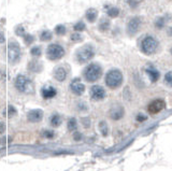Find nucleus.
<instances>
[{
	"mask_svg": "<svg viewBox=\"0 0 172 171\" xmlns=\"http://www.w3.org/2000/svg\"><path fill=\"white\" fill-rule=\"evenodd\" d=\"M140 25H141V20L139 17H132L131 20L128 22L127 31H128V33H129L130 36L136 35L137 31H138L139 28H140Z\"/></svg>",
	"mask_w": 172,
	"mask_h": 171,
	"instance_id": "nucleus-10",
	"label": "nucleus"
},
{
	"mask_svg": "<svg viewBox=\"0 0 172 171\" xmlns=\"http://www.w3.org/2000/svg\"><path fill=\"white\" fill-rule=\"evenodd\" d=\"M140 49L145 55H152L158 49V41L152 36H145L141 41Z\"/></svg>",
	"mask_w": 172,
	"mask_h": 171,
	"instance_id": "nucleus-2",
	"label": "nucleus"
},
{
	"mask_svg": "<svg viewBox=\"0 0 172 171\" xmlns=\"http://www.w3.org/2000/svg\"><path fill=\"white\" fill-rule=\"evenodd\" d=\"M165 82L167 83V85L172 86V71H169V72H167V73H166Z\"/></svg>",
	"mask_w": 172,
	"mask_h": 171,
	"instance_id": "nucleus-29",
	"label": "nucleus"
},
{
	"mask_svg": "<svg viewBox=\"0 0 172 171\" xmlns=\"http://www.w3.org/2000/svg\"><path fill=\"white\" fill-rule=\"evenodd\" d=\"M94 55H95L94 47L90 46V45H86V46L79 50V52L76 53V59L81 64H84V62L90 61L94 57Z\"/></svg>",
	"mask_w": 172,
	"mask_h": 171,
	"instance_id": "nucleus-5",
	"label": "nucleus"
},
{
	"mask_svg": "<svg viewBox=\"0 0 172 171\" xmlns=\"http://www.w3.org/2000/svg\"><path fill=\"white\" fill-rule=\"evenodd\" d=\"M15 87L18 91L25 94H31L34 93V85L31 81L25 76H18L15 81Z\"/></svg>",
	"mask_w": 172,
	"mask_h": 171,
	"instance_id": "nucleus-3",
	"label": "nucleus"
},
{
	"mask_svg": "<svg viewBox=\"0 0 172 171\" xmlns=\"http://www.w3.org/2000/svg\"><path fill=\"white\" fill-rule=\"evenodd\" d=\"M27 118L30 123H38L43 118V111L40 109H35L28 112Z\"/></svg>",
	"mask_w": 172,
	"mask_h": 171,
	"instance_id": "nucleus-11",
	"label": "nucleus"
},
{
	"mask_svg": "<svg viewBox=\"0 0 172 171\" xmlns=\"http://www.w3.org/2000/svg\"><path fill=\"white\" fill-rule=\"evenodd\" d=\"M82 123H83V125H85L86 127L90 126V120H88V118H83Z\"/></svg>",
	"mask_w": 172,
	"mask_h": 171,
	"instance_id": "nucleus-38",
	"label": "nucleus"
},
{
	"mask_svg": "<svg viewBox=\"0 0 172 171\" xmlns=\"http://www.w3.org/2000/svg\"><path fill=\"white\" fill-rule=\"evenodd\" d=\"M66 76H67V72L64 68H57L55 70V79L58 82H63L66 80Z\"/></svg>",
	"mask_w": 172,
	"mask_h": 171,
	"instance_id": "nucleus-16",
	"label": "nucleus"
},
{
	"mask_svg": "<svg viewBox=\"0 0 172 171\" xmlns=\"http://www.w3.org/2000/svg\"><path fill=\"white\" fill-rule=\"evenodd\" d=\"M5 42V37H3L2 33H0V43H3Z\"/></svg>",
	"mask_w": 172,
	"mask_h": 171,
	"instance_id": "nucleus-39",
	"label": "nucleus"
},
{
	"mask_svg": "<svg viewBox=\"0 0 172 171\" xmlns=\"http://www.w3.org/2000/svg\"><path fill=\"white\" fill-rule=\"evenodd\" d=\"M90 97L94 100H102L105 97V91L103 87L99 86V85H94L90 88Z\"/></svg>",
	"mask_w": 172,
	"mask_h": 171,
	"instance_id": "nucleus-9",
	"label": "nucleus"
},
{
	"mask_svg": "<svg viewBox=\"0 0 172 171\" xmlns=\"http://www.w3.org/2000/svg\"><path fill=\"white\" fill-rule=\"evenodd\" d=\"M42 136L46 139H53L55 137V132L53 130H44L42 132Z\"/></svg>",
	"mask_w": 172,
	"mask_h": 171,
	"instance_id": "nucleus-27",
	"label": "nucleus"
},
{
	"mask_svg": "<svg viewBox=\"0 0 172 171\" xmlns=\"http://www.w3.org/2000/svg\"><path fill=\"white\" fill-rule=\"evenodd\" d=\"M5 123L0 122V135L5 132Z\"/></svg>",
	"mask_w": 172,
	"mask_h": 171,
	"instance_id": "nucleus-36",
	"label": "nucleus"
},
{
	"mask_svg": "<svg viewBox=\"0 0 172 171\" xmlns=\"http://www.w3.org/2000/svg\"><path fill=\"white\" fill-rule=\"evenodd\" d=\"M137 121L138 122H144V121H146V116L143 115V114H139V115H137Z\"/></svg>",
	"mask_w": 172,
	"mask_h": 171,
	"instance_id": "nucleus-35",
	"label": "nucleus"
},
{
	"mask_svg": "<svg viewBox=\"0 0 172 171\" xmlns=\"http://www.w3.org/2000/svg\"><path fill=\"white\" fill-rule=\"evenodd\" d=\"M76 127H78L76 120L74 117H71L68 121V129H69L70 131H74V130H76Z\"/></svg>",
	"mask_w": 172,
	"mask_h": 171,
	"instance_id": "nucleus-23",
	"label": "nucleus"
},
{
	"mask_svg": "<svg viewBox=\"0 0 172 171\" xmlns=\"http://www.w3.org/2000/svg\"><path fill=\"white\" fill-rule=\"evenodd\" d=\"M124 113H125V111L122 106H115L110 110V117L114 121H119L124 116Z\"/></svg>",
	"mask_w": 172,
	"mask_h": 171,
	"instance_id": "nucleus-12",
	"label": "nucleus"
},
{
	"mask_svg": "<svg viewBox=\"0 0 172 171\" xmlns=\"http://www.w3.org/2000/svg\"><path fill=\"white\" fill-rule=\"evenodd\" d=\"M42 51H41V47L40 46H34L31 50H30V54L35 57H39L41 55Z\"/></svg>",
	"mask_w": 172,
	"mask_h": 171,
	"instance_id": "nucleus-25",
	"label": "nucleus"
},
{
	"mask_svg": "<svg viewBox=\"0 0 172 171\" xmlns=\"http://www.w3.org/2000/svg\"><path fill=\"white\" fill-rule=\"evenodd\" d=\"M171 54H172V47H171Z\"/></svg>",
	"mask_w": 172,
	"mask_h": 171,
	"instance_id": "nucleus-41",
	"label": "nucleus"
},
{
	"mask_svg": "<svg viewBox=\"0 0 172 171\" xmlns=\"http://www.w3.org/2000/svg\"><path fill=\"white\" fill-rule=\"evenodd\" d=\"M52 38H53V35H52V32H51V31H49V30L42 31V32H41V35H40V39L42 41H49Z\"/></svg>",
	"mask_w": 172,
	"mask_h": 171,
	"instance_id": "nucleus-22",
	"label": "nucleus"
},
{
	"mask_svg": "<svg viewBox=\"0 0 172 171\" xmlns=\"http://www.w3.org/2000/svg\"><path fill=\"white\" fill-rule=\"evenodd\" d=\"M166 108V101L163 99H156L153 100L148 107V111L150 114H157L163 111Z\"/></svg>",
	"mask_w": 172,
	"mask_h": 171,
	"instance_id": "nucleus-8",
	"label": "nucleus"
},
{
	"mask_svg": "<svg viewBox=\"0 0 172 171\" xmlns=\"http://www.w3.org/2000/svg\"><path fill=\"white\" fill-rule=\"evenodd\" d=\"M145 72L146 74H148V76L150 78V81L152 83H155L158 81L159 76H160V74H159V71L156 69V68H154L153 66H148L145 69Z\"/></svg>",
	"mask_w": 172,
	"mask_h": 171,
	"instance_id": "nucleus-13",
	"label": "nucleus"
},
{
	"mask_svg": "<svg viewBox=\"0 0 172 171\" xmlns=\"http://www.w3.org/2000/svg\"><path fill=\"white\" fill-rule=\"evenodd\" d=\"M16 113V110L14 109L12 106H10L9 108H8V115L9 116H12V115H14V114Z\"/></svg>",
	"mask_w": 172,
	"mask_h": 171,
	"instance_id": "nucleus-34",
	"label": "nucleus"
},
{
	"mask_svg": "<svg viewBox=\"0 0 172 171\" xmlns=\"http://www.w3.org/2000/svg\"><path fill=\"white\" fill-rule=\"evenodd\" d=\"M73 137H74V140H76V141H80L81 139H82V135H81L80 132H75Z\"/></svg>",
	"mask_w": 172,
	"mask_h": 171,
	"instance_id": "nucleus-37",
	"label": "nucleus"
},
{
	"mask_svg": "<svg viewBox=\"0 0 172 171\" xmlns=\"http://www.w3.org/2000/svg\"><path fill=\"white\" fill-rule=\"evenodd\" d=\"M155 26H156L157 28H163V27L165 26V18L160 17L158 20H156V23H155Z\"/></svg>",
	"mask_w": 172,
	"mask_h": 171,
	"instance_id": "nucleus-32",
	"label": "nucleus"
},
{
	"mask_svg": "<svg viewBox=\"0 0 172 171\" xmlns=\"http://www.w3.org/2000/svg\"><path fill=\"white\" fill-rule=\"evenodd\" d=\"M55 32L58 35V36H63L66 33V27L64 25H58V26L55 27Z\"/></svg>",
	"mask_w": 172,
	"mask_h": 171,
	"instance_id": "nucleus-26",
	"label": "nucleus"
},
{
	"mask_svg": "<svg viewBox=\"0 0 172 171\" xmlns=\"http://www.w3.org/2000/svg\"><path fill=\"white\" fill-rule=\"evenodd\" d=\"M61 124V117L58 114H54L51 117V125L53 127H58Z\"/></svg>",
	"mask_w": 172,
	"mask_h": 171,
	"instance_id": "nucleus-19",
	"label": "nucleus"
},
{
	"mask_svg": "<svg viewBox=\"0 0 172 171\" xmlns=\"http://www.w3.org/2000/svg\"><path fill=\"white\" fill-rule=\"evenodd\" d=\"M24 40L25 42H26V44H30V43L34 42V36H31V35H24Z\"/></svg>",
	"mask_w": 172,
	"mask_h": 171,
	"instance_id": "nucleus-31",
	"label": "nucleus"
},
{
	"mask_svg": "<svg viewBox=\"0 0 172 171\" xmlns=\"http://www.w3.org/2000/svg\"><path fill=\"white\" fill-rule=\"evenodd\" d=\"M82 39H83L82 36H81V35L78 32V31L71 35V40L74 41V42H80V41H82Z\"/></svg>",
	"mask_w": 172,
	"mask_h": 171,
	"instance_id": "nucleus-30",
	"label": "nucleus"
},
{
	"mask_svg": "<svg viewBox=\"0 0 172 171\" xmlns=\"http://www.w3.org/2000/svg\"><path fill=\"white\" fill-rule=\"evenodd\" d=\"M110 28V22L108 20H101L100 24H99V29L101 31H107Z\"/></svg>",
	"mask_w": 172,
	"mask_h": 171,
	"instance_id": "nucleus-24",
	"label": "nucleus"
},
{
	"mask_svg": "<svg viewBox=\"0 0 172 171\" xmlns=\"http://www.w3.org/2000/svg\"><path fill=\"white\" fill-rule=\"evenodd\" d=\"M99 129H100L101 135L107 137L108 133H109V127H108V124L104 122V121H101V122L99 123Z\"/></svg>",
	"mask_w": 172,
	"mask_h": 171,
	"instance_id": "nucleus-20",
	"label": "nucleus"
},
{
	"mask_svg": "<svg viewBox=\"0 0 172 171\" xmlns=\"http://www.w3.org/2000/svg\"><path fill=\"white\" fill-rule=\"evenodd\" d=\"M97 16H98V12H97L96 9H88L87 11H86V18H87L88 22L93 23L96 20Z\"/></svg>",
	"mask_w": 172,
	"mask_h": 171,
	"instance_id": "nucleus-17",
	"label": "nucleus"
},
{
	"mask_svg": "<svg viewBox=\"0 0 172 171\" xmlns=\"http://www.w3.org/2000/svg\"><path fill=\"white\" fill-rule=\"evenodd\" d=\"M42 69V66H41L40 62H38L37 60H32L29 64V70L32 72H39Z\"/></svg>",
	"mask_w": 172,
	"mask_h": 171,
	"instance_id": "nucleus-18",
	"label": "nucleus"
},
{
	"mask_svg": "<svg viewBox=\"0 0 172 171\" xmlns=\"http://www.w3.org/2000/svg\"><path fill=\"white\" fill-rule=\"evenodd\" d=\"M64 55H65V50H64L63 46H60V45L51 44L49 47H47L46 56L49 59H51V60L60 59Z\"/></svg>",
	"mask_w": 172,
	"mask_h": 171,
	"instance_id": "nucleus-6",
	"label": "nucleus"
},
{
	"mask_svg": "<svg viewBox=\"0 0 172 171\" xmlns=\"http://www.w3.org/2000/svg\"><path fill=\"white\" fill-rule=\"evenodd\" d=\"M15 31H16V35H18V36H24L25 35V29L22 26H18Z\"/></svg>",
	"mask_w": 172,
	"mask_h": 171,
	"instance_id": "nucleus-33",
	"label": "nucleus"
},
{
	"mask_svg": "<svg viewBox=\"0 0 172 171\" xmlns=\"http://www.w3.org/2000/svg\"><path fill=\"white\" fill-rule=\"evenodd\" d=\"M123 83V74L119 70L112 69L105 76V84L110 88H117Z\"/></svg>",
	"mask_w": 172,
	"mask_h": 171,
	"instance_id": "nucleus-1",
	"label": "nucleus"
},
{
	"mask_svg": "<svg viewBox=\"0 0 172 171\" xmlns=\"http://www.w3.org/2000/svg\"><path fill=\"white\" fill-rule=\"evenodd\" d=\"M85 28H86V26H85V24L83 22L76 23V24L74 25V27H73L74 31H83Z\"/></svg>",
	"mask_w": 172,
	"mask_h": 171,
	"instance_id": "nucleus-28",
	"label": "nucleus"
},
{
	"mask_svg": "<svg viewBox=\"0 0 172 171\" xmlns=\"http://www.w3.org/2000/svg\"><path fill=\"white\" fill-rule=\"evenodd\" d=\"M8 56L10 62L18 61L20 56V47L16 41H11L8 45Z\"/></svg>",
	"mask_w": 172,
	"mask_h": 171,
	"instance_id": "nucleus-7",
	"label": "nucleus"
},
{
	"mask_svg": "<svg viewBox=\"0 0 172 171\" xmlns=\"http://www.w3.org/2000/svg\"><path fill=\"white\" fill-rule=\"evenodd\" d=\"M41 94H42V97L44 99H51V98L55 97L57 91H56V89L53 86H46L42 89Z\"/></svg>",
	"mask_w": 172,
	"mask_h": 171,
	"instance_id": "nucleus-15",
	"label": "nucleus"
},
{
	"mask_svg": "<svg viewBox=\"0 0 172 171\" xmlns=\"http://www.w3.org/2000/svg\"><path fill=\"white\" fill-rule=\"evenodd\" d=\"M70 88H71V91H73L75 95H79V96L82 95L85 91V86L82 84V83L79 82V80L73 81L72 84H71V86H70Z\"/></svg>",
	"mask_w": 172,
	"mask_h": 171,
	"instance_id": "nucleus-14",
	"label": "nucleus"
},
{
	"mask_svg": "<svg viewBox=\"0 0 172 171\" xmlns=\"http://www.w3.org/2000/svg\"><path fill=\"white\" fill-rule=\"evenodd\" d=\"M137 2H139V1H143V0H136Z\"/></svg>",
	"mask_w": 172,
	"mask_h": 171,
	"instance_id": "nucleus-40",
	"label": "nucleus"
},
{
	"mask_svg": "<svg viewBox=\"0 0 172 171\" xmlns=\"http://www.w3.org/2000/svg\"><path fill=\"white\" fill-rule=\"evenodd\" d=\"M107 13H108V15H109L110 17L114 18V17H117V16H119V10L117 9V8H115V7H111V8H109V9H108Z\"/></svg>",
	"mask_w": 172,
	"mask_h": 171,
	"instance_id": "nucleus-21",
	"label": "nucleus"
},
{
	"mask_svg": "<svg viewBox=\"0 0 172 171\" xmlns=\"http://www.w3.org/2000/svg\"><path fill=\"white\" fill-rule=\"evenodd\" d=\"M101 73H102L101 67L97 64H92L87 66V68L84 71L85 80L88 81V82H96L101 76Z\"/></svg>",
	"mask_w": 172,
	"mask_h": 171,
	"instance_id": "nucleus-4",
	"label": "nucleus"
}]
</instances>
